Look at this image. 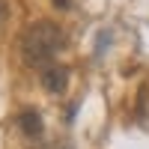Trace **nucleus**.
Wrapping results in <instances>:
<instances>
[{
    "mask_svg": "<svg viewBox=\"0 0 149 149\" xmlns=\"http://www.w3.org/2000/svg\"><path fill=\"white\" fill-rule=\"evenodd\" d=\"M63 45V27H57L54 21H36L27 27L21 39V54L27 66H45L51 63L57 48Z\"/></svg>",
    "mask_w": 149,
    "mask_h": 149,
    "instance_id": "f257e3e1",
    "label": "nucleus"
},
{
    "mask_svg": "<svg viewBox=\"0 0 149 149\" xmlns=\"http://www.w3.org/2000/svg\"><path fill=\"white\" fill-rule=\"evenodd\" d=\"M42 86H45V93H51V95L66 93V86H69V69L66 66H48L42 72Z\"/></svg>",
    "mask_w": 149,
    "mask_h": 149,
    "instance_id": "f03ea898",
    "label": "nucleus"
},
{
    "mask_svg": "<svg viewBox=\"0 0 149 149\" xmlns=\"http://www.w3.org/2000/svg\"><path fill=\"white\" fill-rule=\"evenodd\" d=\"M18 128L27 137H42V116L36 110H21L18 113Z\"/></svg>",
    "mask_w": 149,
    "mask_h": 149,
    "instance_id": "7ed1b4c3",
    "label": "nucleus"
},
{
    "mask_svg": "<svg viewBox=\"0 0 149 149\" xmlns=\"http://www.w3.org/2000/svg\"><path fill=\"white\" fill-rule=\"evenodd\" d=\"M42 149H69V143H48V146H42Z\"/></svg>",
    "mask_w": 149,
    "mask_h": 149,
    "instance_id": "20e7f679",
    "label": "nucleus"
},
{
    "mask_svg": "<svg viewBox=\"0 0 149 149\" xmlns=\"http://www.w3.org/2000/svg\"><path fill=\"white\" fill-rule=\"evenodd\" d=\"M54 6L57 9H69V0H54Z\"/></svg>",
    "mask_w": 149,
    "mask_h": 149,
    "instance_id": "39448f33",
    "label": "nucleus"
},
{
    "mask_svg": "<svg viewBox=\"0 0 149 149\" xmlns=\"http://www.w3.org/2000/svg\"><path fill=\"white\" fill-rule=\"evenodd\" d=\"M6 15V3H3V0H0V18H3Z\"/></svg>",
    "mask_w": 149,
    "mask_h": 149,
    "instance_id": "423d86ee",
    "label": "nucleus"
}]
</instances>
